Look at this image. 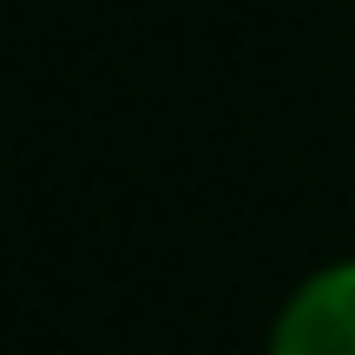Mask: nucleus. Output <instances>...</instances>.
<instances>
[{"instance_id": "obj_1", "label": "nucleus", "mask_w": 355, "mask_h": 355, "mask_svg": "<svg viewBox=\"0 0 355 355\" xmlns=\"http://www.w3.org/2000/svg\"><path fill=\"white\" fill-rule=\"evenodd\" d=\"M270 355H355V257L290 290L270 329Z\"/></svg>"}]
</instances>
